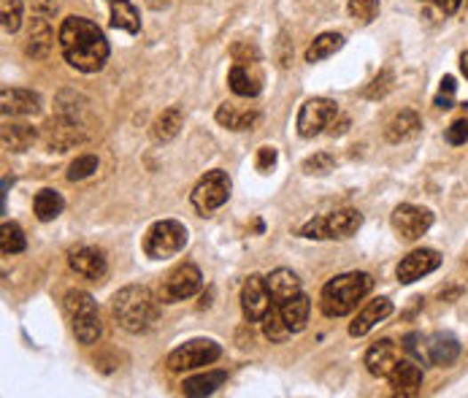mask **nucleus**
<instances>
[{
  "label": "nucleus",
  "instance_id": "bb28decb",
  "mask_svg": "<svg viewBox=\"0 0 468 398\" xmlns=\"http://www.w3.org/2000/svg\"><path fill=\"white\" fill-rule=\"evenodd\" d=\"M182 125H184L182 109H179V106H171V109H165V111L155 119V125H152V139L160 142V144H165V142H171V139L179 136Z\"/></svg>",
  "mask_w": 468,
  "mask_h": 398
},
{
  "label": "nucleus",
  "instance_id": "4be33fe9",
  "mask_svg": "<svg viewBox=\"0 0 468 398\" xmlns=\"http://www.w3.org/2000/svg\"><path fill=\"white\" fill-rule=\"evenodd\" d=\"M0 142L9 152H28L36 144V127L25 125V122H12L4 125V133H0Z\"/></svg>",
  "mask_w": 468,
  "mask_h": 398
},
{
  "label": "nucleus",
  "instance_id": "c756f323",
  "mask_svg": "<svg viewBox=\"0 0 468 398\" xmlns=\"http://www.w3.org/2000/svg\"><path fill=\"white\" fill-rule=\"evenodd\" d=\"M225 379H228L225 371H206V374H198V377L184 379L182 390H184V395H212Z\"/></svg>",
  "mask_w": 468,
  "mask_h": 398
},
{
  "label": "nucleus",
  "instance_id": "4468645a",
  "mask_svg": "<svg viewBox=\"0 0 468 398\" xmlns=\"http://www.w3.org/2000/svg\"><path fill=\"white\" fill-rule=\"evenodd\" d=\"M69 265H71V272H77L79 277L85 280H103L106 277V255L98 249V247H77L69 252Z\"/></svg>",
  "mask_w": 468,
  "mask_h": 398
},
{
  "label": "nucleus",
  "instance_id": "c03bdc74",
  "mask_svg": "<svg viewBox=\"0 0 468 398\" xmlns=\"http://www.w3.org/2000/svg\"><path fill=\"white\" fill-rule=\"evenodd\" d=\"M30 6H33L36 14L46 17V14H52V12H57V0H30Z\"/></svg>",
  "mask_w": 468,
  "mask_h": 398
},
{
  "label": "nucleus",
  "instance_id": "393cba45",
  "mask_svg": "<svg viewBox=\"0 0 468 398\" xmlns=\"http://www.w3.org/2000/svg\"><path fill=\"white\" fill-rule=\"evenodd\" d=\"M460 355V345L449 334H436L428 339V358L431 366H452Z\"/></svg>",
  "mask_w": 468,
  "mask_h": 398
},
{
  "label": "nucleus",
  "instance_id": "dca6fc26",
  "mask_svg": "<svg viewBox=\"0 0 468 398\" xmlns=\"http://www.w3.org/2000/svg\"><path fill=\"white\" fill-rule=\"evenodd\" d=\"M228 85L238 98H254L262 90V74L257 60L252 62H233V69L228 74Z\"/></svg>",
  "mask_w": 468,
  "mask_h": 398
},
{
  "label": "nucleus",
  "instance_id": "6e6552de",
  "mask_svg": "<svg viewBox=\"0 0 468 398\" xmlns=\"http://www.w3.org/2000/svg\"><path fill=\"white\" fill-rule=\"evenodd\" d=\"M220 355H222V347L217 342H212V339H192V342H184L182 347H176L165 358V366L171 371L182 374V371H192V369H200V366H209Z\"/></svg>",
  "mask_w": 468,
  "mask_h": 398
},
{
  "label": "nucleus",
  "instance_id": "f704fd0d",
  "mask_svg": "<svg viewBox=\"0 0 468 398\" xmlns=\"http://www.w3.org/2000/svg\"><path fill=\"white\" fill-rule=\"evenodd\" d=\"M350 14L360 25H371L379 14V0H350Z\"/></svg>",
  "mask_w": 468,
  "mask_h": 398
},
{
  "label": "nucleus",
  "instance_id": "c9c22d12",
  "mask_svg": "<svg viewBox=\"0 0 468 398\" xmlns=\"http://www.w3.org/2000/svg\"><path fill=\"white\" fill-rule=\"evenodd\" d=\"M95 171H98V158L95 155H82V158H77L69 166V179L71 182H82V179L93 176Z\"/></svg>",
  "mask_w": 468,
  "mask_h": 398
},
{
  "label": "nucleus",
  "instance_id": "f8f14e48",
  "mask_svg": "<svg viewBox=\"0 0 468 398\" xmlns=\"http://www.w3.org/2000/svg\"><path fill=\"white\" fill-rule=\"evenodd\" d=\"M274 306V296L269 290V282H265L260 274H252L244 288H241V312L249 322H260L269 309Z\"/></svg>",
  "mask_w": 468,
  "mask_h": 398
},
{
  "label": "nucleus",
  "instance_id": "20e7f679",
  "mask_svg": "<svg viewBox=\"0 0 468 398\" xmlns=\"http://www.w3.org/2000/svg\"><path fill=\"white\" fill-rule=\"evenodd\" d=\"M62 306H65V314H69V320H71L74 337L82 345H95L103 334V322H101L98 304L93 301V296L85 293V290H69L65 293Z\"/></svg>",
  "mask_w": 468,
  "mask_h": 398
},
{
  "label": "nucleus",
  "instance_id": "2f4dec72",
  "mask_svg": "<svg viewBox=\"0 0 468 398\" xmlns=\"http://www.w3.org/2000/svg\"><path fill=\"white\" fill-rule=\"evenodd\" d=\"M342 46H344V36L342 33H322L306 49V62H319V60H325L330 54H336Z\"/></svg>",
  "mask_w": 468,
  "mask_h": 398
},
{
  "label": "nucleus",
  "instance_id": "0eeeda50",
  "mask_svg": "<svg viewBox=\"0 0 468 398\" xmlns=\"http://www.w3.org/2000/svg\"><path fill=\"white\" fill-rule=\"evenodd\" d=\"M228 198H230V176L220 168L206 171L190 192V201L198 215H212L214 209L228 204Z\"/></svg>",
  "mask_w": 468,
  "mask_h": 398
},
{
  "label": "nucleus",
  "instance_id": "f257e3e1",
  "mask_svg": "<svg viewBox=\"0 0 468 398\" xmlns=\"http://www.w3.org/2000/svg\"><path fill=\"white\" fill-rule=\"evenodd\" d=\"M57 38H60L65 62L82 74L101 71L109 60V41L103 30L85 17H65Z\"/></svg>",
  "mask_w": 468,
  "mask_h": 398
},
{
  "label": "nucleus",
  "instance_id": "9b49d317",
  "mask_svg": "<svg viewBox=\"0 0 468 398\" xmlns=\"http://www.w3.org/2000/svg\"><path fill=\"white\" fill-rule=\"evenodd\" d=\"M392 231L398 233V239L404 241H417L423 233H428V228L433 225V215L423 207H412V204H400L392 217Z\"/></svg>",
  "mask_w": 468,
  "mask_h": 398
},
{
  "label": "nucleus",
  "instance_id": "473e14b6",
  "mask_svg": "<svg viewBox=\"0 0 468 398\" xmlns=\"http://www.w3.org/2000/svg\"><path fill=\"white\" fill-rule=\"evenodd\" d=\"M25 247H28V239L22 228L17 223H4V228H0V249H4V255H20L25 252Z\"/></svg>",
  "mask_w": 468,
  "mask_h": 398
},
{
  "label": "nucleus",
  "instance_id": "a878e982",
  "mask_svg": "<svg viewBox=\"0 0 468 398\" xmlns=\"http://www.w3.org/2000/svg\"><path fill=\"white\" fill-rule=\"evenodd\" d=\"M265 282H269V290L274 296V304H282L293 296L301 293V280L290 272V269H277L271 272L269 277H265Z\"/></svg>",
  "mask_w": 468,
  "mask_h": 398
},
{
  "label": "nucleus",
  "instance_id": "39448f33",
  "mask_svg": "<svg viewBox=\"0 0 468 398\" xmlns=\"http://www.w3.org/2000/svg\"><path fill=\"white\" fill-rule=\"evenodd\" d=\"M360 225H363V215L358 209H339V212L319 215V217L309 220L301 228V236L303 239H314V241L350 239L352 233H358Z\"/></svg>",
  "mask_w": 468,
  "mask_h": 398
},
{
  "label": "nucleus",
  "instance_id": "f03ea898",
  "mask_svg": "<svg viewBox=\"0 0 468 398\" xmlns=\"http://www.w3.org/2000/svg\"><path fill=\"white\" fill-rule=\"evenodd\" d=\"M111 312H114L117 325L125 328L127 334H147V330L157 322L160 306L149 288L127 285L114 296Z\"/></svg>",
  "mask_w": 468,
  "mask_h": 398
},
{
  "label": "nucleus",
  "instance_id": "a18cd8bd",
  "mask_svg": "<svg viewBox=\"0 0 468 398\" xmlns=\"http://www.w3.org/2000/svg\"><path fill=\"white\" fill-rule=\"evenodd\" d=\"M428 4H436L439 12H444V14H455L460 9L463 0H428Z\"/></svg>",
  "mask_w": 468,
  "mask_h": 398
},
{
  "label": "nucleus",
  "instance_id": "412c9836",
  "mask_svg": "<svg viewBox=\"0 0 468 398\" xmlns=\"http://www.w3.org/2000/svg\"><path fill=\"white\" fill-rule=\"evenodd\" d=\"M420 117L412 111V109H404L400 114H395L390 122H387V127H384V139L390 142V144H400V142H409V139H415L417 133H420Z\"/></svg>",
  "mask_w": 468,
  "mask_h": 398
},
{
  "label": "nucleus",
  "instance_id": "de8ad7c7",
  "mask_svg": "<svg viewBox=\"0 0 468 398\" xmlns=\"http://www.w3.org/2000/svg\"><path fill=\"white\" fill-rule=\"evenodd\" d=\"M460 71L465 74V79H468V52H463L460 54Z\"/></svg>",
  "mask_w": 468,
  "mask_h": 398
},
{
  "label": "nucleus",
  "instance_id": "f3484780",
  "mask_svg": "<svg viewBox=\"0 0 468 398\" xmlns=\"http://www.w3.org/2000/svg\"><path fill=\"white\" fill-rule=\"evenodd\" d=\"M387 379L395 395H417L423 387V369L417 361H398Z\"/></svg>",
  "mask_w": 468,
  "mask_h": 398
},
{
  "label": "nucleus",
  "instance_id": "49530a36",
  "mask_svg": "<svg viewBox=\"0 0 468 398\" xmlns=\"http://www.w3.org/2000/svg\"><path fill=\"white\" fill-rule=\"evenodd\" d=\"M347 127H350V119L347 117H336V119H333V125L327 127V133H330V136H342V133H347Z\"/></svg>",
  "mask_w": 468,
  "mask_h": 398
},
{
  "label": "nucleus",
  "instance_id": "72a5a7b5",
  "mask_svg": "<svg viewBox=\"0 0 468 398\" xmlns=\"http://www.w3.org/2000/svg\"><path fill=\"white\" fill-rule=\"evenodd\" d=\"M0 20L6 33H17L22 28V0H0Z\"/></svg>",
  "mask_w": 468,
  "mask_h": 398
},
{
  "label": "nucleus",
  "instance_id": "6ab92c4d",
  "mask_svg": "<svg viewBox=\"0 0 468 398\" xmlns=\"http://www.w3.org/2000/svg\"><path fill=\"white\" fill-rule=\"evenodd\" d=\"M398 361H400V355H398V345L392 339L374 342L366 353V369L374 377H390V371L395 369Z\"/></svg>",
  "mask_w": 468,
  "mask_h": 398
},
{
  "label": "nucleus",
  "instance_id": "4c0bfd02",
  "mask_svg": "<svg viewBox=\"0 0 468 398\" xmlns=\"http://www.w3.org/2000/svg\"><path fill=\"white\" fill-rule=\"evenodd\" d=\"M392 85H395V77H392L390 69H384V71H379V77H376V79L371 82V87L366 90V98H371V101L384 98V95L392 90Z\"/></svg>",
  "mask_w": 468,
  "mask_h": 398
},
{
  "label": "nucleus",
  "instance_id": "58836bf2",
  "mask_svg": "<svg viewBox=\"0 0 468 398\" xmlns=\"http://www.w3.org/2000/svg\"><path fill=\"white\" fill-rule=\"evenodd\" d=\"M333 166H336V160H333L330 155L317 152V155H311V158L303 163V174H317V176H322V174L333 171Z\"/></svg>",
  "mask_w": 468,
  "mask_h": 398
},
{
  "label": "nucleus",
  "instance_id": "ea45409f",
  "mask_svg": "<svg viewBox=\"0 0 468 398\" xmlns=\"http://www.w3.org/2000/svg\"><path fill=\"white\" fill-rule=\"evenodd\" d=\"M455 90H457L455 77H444V79H441V87H439V93H436V109H441V111L452 109V103H455Z\"/></svg>",
  "mask_w": 468,
  "mask_h": 398
},
{
  "label": "nucleus",
  "instance_id": "79ce46f5",
  "mask_svg": "<svg viewBox=\"0 0 468 398\" xmlns=\"http://www.w3.org/2000/svg\"><path fill=\"white\" fill-rule=\"evenodd\" d=\"M447 142L452 147H460V144L468 142V119H457L447 127Z\"/></svg>",
  "mask_w": 468,
  "mask_h": 398
},
{
  "label": "nucleus",
  "instance_id": "2eb2a0df",
  "mask_svg": "<svg viewBox=\"0 0 468 398\" xmlns=\"http://www.w3.org/2000/svg\"><path fill=\"white\" fill-rule=\"evenodd\" d=\"M0 111L4 117H33L41 111V95L22 87H6L0 93Z\"/></svg>",
  "mask_w": 468,
  "mask_h": 398
},
{
  "label": "nucleus",
  "instance_id": "09e8293b",
  "mask_svg": "<svg viewBox=\"0 0 468 398\" xmlns=\"http://www.w3.org/2000/svg\"><path fill=\"white\" fill-rule=\"evenodd\" d=\"M109 4H111V0H109Z\"/></svg>",
  "mask_w": 468,
  "mask_h": 398
},
{
  "label": "nucleus",
  "instance_id": "b1692460",
  "mask_svg": "<svg viewBox=\"0 0 468 398\" xmlns=\"http://www.w3.org/2000/svg\"><path fill=\"white\" fill-rule=\"evenodd\" d=\"M52 44H54V33H52V28L46 25V20H33L30 33H28V44H25L28 57L44 60V57L52 52Z\"/></svg>",
  "mask_w": 468,
  "mask_h": 398
},
{
  "label": "nucleus",
  "instance_id": "9d476101",
  "mask_svg": "<svg viewBox=\"0 0 468 398\" xmlns=\"http://www.w3.org/2000/svg\"><path fill=\"white\" fill-rule=\"evenodd\" d=\"M200 288H204V274H200L198 265L184 263L179 269L168 274V280L160 285V301L163 304H179L192 298Z\"/></svg>",
  "mask_w": 468,
  "mask_h": 398
},
{
  "label": "nucleus",
  "instance_id": "ddd939ff",
  "mask_svg": "<svg viewBox=\"0 0 468 398\" xmlns=\"http://www.w3.org/2000/svg\"><path fill=\"white\" fill-rule=\"evenodd\" d=\"M439 265H441V255L436 249H415L398 263L395 277L400 285H412V282L428 277L431 272H436Z\"/></svg>",
  "mask_w": 468,
  "mask_h": 398
},
{
  "label": "nucleus",
  "instance_id": "1a4fd4ad",
  "mask_svg": "<svg viewBox=\"0 0 468 398\" xmlns=\"http://www.w3.org/2000/svg\"><path fill=\"white\" fill-rule=\"evenodd\" d=\"M336 117H339L336 101H330V98H309L301 106V111H298L295 127H298V133L303 139H314V136H319V133H325Z\"/></svg>",
  "mask_w": 468,
  "mask_h": 398
},
{
  "label": "nucleus",
  "instance_id": "37998d69",
  "mask_svg": "<svg viewBox=\"0 0 468 398\" xmlns=\"http://www.w3.org/2000/svg\"><path fill=\"white\" fill-rule=\"evenodd\" d=\"M274 166H277V150L274 147H260V152H257V171L269 174Z\"/></svg>",
  "mask_w": 468,
  "mask_h": 398
},
{
  "label": "nucleus",
  "instance_id": "7c9ffc66",
  "mask_svg": "<svg viewBox=\"0 0 468 398\" xmlns=\"http://www.w3.org/2000/svg\"><path fill=\"white\" fill-rule=\"evenodd\" d=\"M62 207H65V201H62V195H60L57 190H41V192L36 195V201H33L36 217H38L41 223L57 220L60 212H62Z\"/></svg>",
  "mask_w": 468,
  "mask_h": 398
},
{
  "label": "nucleus",
  "instance_id": "aec40b11",
  "mask_svg": "<svg viewBox=\"0 0 468 398\" xmlns=\"http://www.w3.org/2000/svg\"><path fill=\"white\" fill-rule=\"evenodd\" d=\"M257 109L252 106H244V103H236V101H225L220 109H217V122L228 130H249L254 122H257Z\"/></svg>",
  "mask_w": 468,
  "mask_h": 398
},
{
  "label": "nucleus",
  "instance_id": "cd10ccee",
  "mask_svg": "<svg viewBox=\"0 0 468 398\" xmlns=\"http://www.w3.org/2000/svg\"><path fill=\"white\" fill-rule=\"evenodd\" d=\"M111 28L125 30V33L141 30V17L130 6V0H111Z\"/></svg>",
  "mask_w": 468,
  "mask_h": 398
},
{
  "label": "nucleus",
  "instance_id": "e433bc0d",
  "mask_svg": "<svg viewBox=\"0 0 468 398\" xmlns=\"http://www.w3.org/2000/svg\"><path fill=\"white\" fill-rule=\"evenodd\" d=\"M404 350L423 366H431V358H428V339H423V334H409L404 339Z\"/></svg>",
  "mask_w": 468,
  "mask_h": 398
},
{
  "label": "nucleus",
  "instance_id": "a211bd4d",
  "mask_svg": "<svg viewBox=\"0 0 468 398\" xmlns=\"http://www.w3.org/2000/svg\"><path fill=\"white\" fill-rule=\"evenodd\" d=\"M390 314H392V301L390 298H374V301H368L358 312V317L350 322V337H366L371 328H376Z\"/></svg>",
  "mask_w": 468,
  "mask_h": 398
},
{
  "label": "nucleus",
  "instance_id": "c85d7f7f",
  "mask_svg": "<svg viewBox=\"0 0 468 398\" xmlns=\"http://www.w3.org/2000/svg\"><path fill=\"white\" fill-rule=\"evenodd\" d=\"M260 322H262V334H265V339L274 342V345H282V342H287V339L293 337V330L287 328V322H285V317H282L279 304H274V306L269 309V314H265Z\"/></svg>",
  "mask_w": 468,
  "mask_h": 398
},
{
  "label": "nucleus",
  "instance_id": "5701e85b",
  "mask_svg": "<svg viewBox=\"0 0 468 398\" xmlns=\"http://www.w3.org/2000/svg\"><path fill=\"white\" fill-rule=\"evenodd\" d=\"M279 309H282V317H285L287 328L293 330V334H301V330L306 328V322H309V314H311V301L303 293H298V296L282 301Z\"/></svg>",
  "mask_w": 468,
  "mask_h": 398
},
{
  "label": "nucleus",
  "instance_id": "7ed1b4c3",
  "mask_svg": "<svg viewBox=\"0 0 468 398\" xmlns=\"http://www.w3.org/2000/svg\"><path fill=\"white\" fill-rule=\"evenodd\" d=\"M374 290V280L366 272H350L333 277L319 296V306L325 317H347L358 309V304Z\"/></svg>",
  "mask_w": 468,
  "mask_h": 398
},
{
  "label": "nucleus",
  "instance_id": "a19ab883",
  "mask_svg": "<svg viewBox=\"0 0 468 398\" xmlns=\"http://www.w3.org/2000/svg\"><path fill=\"white\" fill-rule=\"evenodd\" d=\"M230 57H233V62H252V60H260V52H257L254 44H249V41H238V44H233Z\"/></svg>",
  "mask_w": 468,
  "mask_h": 398
},
{
  "label": "nucleus",
  "instance_id": "423d86ee",
  "mask_svg": "<svg viewBox=\"0 0 468 398\" xmlns=\"http://www.w3.org/2000/svg\"><path fill=\"white\" fill-rule=\"evenodd\" d=\"M187 247V228L176 220L155 223L144 236V252L152 260H168Z\"/></svg>",
  "mask_w": 468,
  "mask_h": 398
}]
</instances>
